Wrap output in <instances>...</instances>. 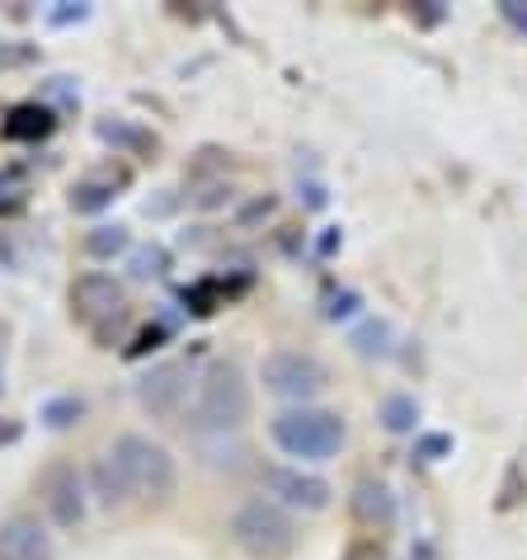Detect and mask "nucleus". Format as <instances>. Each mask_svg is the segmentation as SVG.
Instances as JSON below:
<instances>
[{
	"label": "nucleus",
	"mask_w": 527,
	"mask_h": 560,
	"mask_svg": "<svg viewBox=\"0 0 527 560\" xmlns=\"http://www.w3.org/2000/svg\"><path fill=\"white\" fill-rule=\"evenodd\" d=\"M349 509H353V518H359L363 527H391L396 523V494L377 476H363L359 486H353Z\"/></svg>",
	"instance_id": "9b49d317"
},
{
	"label": "nucleus",
	"mask_w": 527,
	"mask_h": 560,
	"mask_svg": "<svg viewBox=\"0 0 527 560\" xmlns=\"http://www.w3.org/2000/svg\"><path fill=\"white\" fill-rule=\"evenodd\" d=\"M344 560H382V541L377 537H359V541H353V547L344 551Z\"/></svg>",
	"instance_id": "a211bd4d"
},
{
	"label": "nucleus",
	"mask_w": 527,
	"mask_h": 560,
	"mask_svg": "<svg viewBox=\"0 0 527 560\" xmlns=\"http://www.w3.org/2000/svg\"><path fill=\"white\" fill-rule=\"evenodd\" d=\"M500 14H504V20L514 24V28H523V34H527V5H523V0H504Z\"/></svg>",
	"instance_id": "aec40b11"
},
{
	"label": "nucleus",
	"mask_w": 527,
	"mask_h": 560,
	"mask_svg": "<svg viewBox=\"0 0 527 560\" xmlns=\"http://www.w3.org/2000/svg\"><path fill=\"white\" fill-rule=\"evenodd\" d=\"M447 447H453V439H447V433H433V439H424L420 443V457H429V462H438Z\"/></svg>",
	"instance_id": "6ab92c4d"
},
{
	"label": "nucleus",
	"mask_w": 527,
	"mask_h": 560,
	"mask_svg": "<svg viewBox=\"0 0 527 560\" xmlns=\"http://www.w3.org/2000/svg\"><path fill=\"white\" fill-rule=\"evenodd\" d=\"M85 250L95 255V259L122 255V250H128V226H99L95 236H85Z\"/></svg>",
	"instance_id": "2eb2a0df"
},
{
	"label": "nucleus",
	"mask_w": 527,
	"mask_h": 560,
	"mask_svg": "<svg viewBox=\"0 0 527 560\" xmlns=\"http://www.w3.org/2000/svg\"><path fill=\"white\" fill-rule=\"evenodd\" d=\"M132 264H137V269H132L137 278H151V273H161V269H165V250H161V245H156V250H142Z\"/></svg>",
	"instance_id": "f3484780"
},
{
	"label": "nucleus",
	"mask_w": 527,
	"mask_h": 560,
	"mask_svg": "<svg viewBox=\"0 0 527 560\" xmlns=\"http://www.w3.org/2000/svg\"><path fill=\"white\" fill-rule=\"evenodd\" d=\"M264 494H269L273 504H283L288 513L292 509L320 513V509H330V500H335L330 480L302 471V466H269V471H264Z\"/></svg>",
	"instance_id": "1a4fd4ad"
},
{
	"label": "nucleus",
	"mask_w": 527,
	"mask_h": 560,
	"mask_svg": "<svg viewBox=\"0 0 527 560\" xmlns=\"http://www.w3.org/2000/svg\"><path fill=\"white\" fill-rule=\"evenodd\" d=\"M259 382H264V392L278 396V400L312 406L316 396H325V386H330V368L306 349H273L259 363Z\"/></svg>",
	"instance_id": "39448f33"
},
{
	"label": "nucleus",
	"mask_w": 527,
	"mask_h": 560,
	"mask_svg": "<svg viewBox=\"0 0 527 560\" xmlns=\"http://www.w3.org/2000/svg\"><path fill=\"white\" fill-rule=\"evenodd\" d=\"M38 494H43V509L57 527H81L85 523V504H90V490H85V476L75 462H52L43 466L38 476Z\"/></svg>",
	"instance_id": "6e6552de"
},
{
	"label": "nucleus",
	"mask_w": 527,
	"mask_h": 560,
	"mask_svg": "<svg viewBox=\"0 0 527 560\" xmlns=\"http://www.w3.org/2000/svg\"><path fill=\"white\" fill-rule=\"evenodd\" d=\"M231 541L250 560H292L297 556V518L273 504L269 494H250L236 513H231Z\"/></svg>",
	"instance_id": "20e7f679"
},
{
	"label": "nucleus",
	"mask_w": 527,
	"mask_h": 560,
	"mask_svg": "<svg viewBox=\"0 0 527 560\" xmlns=\"http://www.w3.org/2000/svg\"><path fill=\"white\" fill-rule=\"evenodd\" d=\"M114 179H99V175H90V179H81V184H75V189H71V208L75 212H99V208H108V203H114Z\"/></svg>",
	"instance_id": "4468645a"
},
{
	"label": "nucleus",
	"mask_w": 527,
	"mask_h": 560,
	"mask_svg": "<svg viewBox=\"0 0 527 560\" xmlns=\"http://www.w3.org/2000/svg\"><path fill=\"white\" fill-rule=\"evenodd\" d=\"M269 439L292 462H330L344 453L349 424L339 410H325V406H288L269 419Z\"/></svg>",
	"instance_id": "f03ea898"
},
{
	"label": "nucleus",
	"mask_w": 527,
	"mask_h": 560,
	"mask_svg": "<svg viewBox=\"0 0 527 560\" xmlns=\"http://www.w3.org/2000/svg\"><path fill=\"white\" fill-rule=\"evenodd\" d=\"M382 429L386 433H414L420 429V400L406 396V392H396V396H386L382 400Z\"/></svg>",
	"instance_id": "ddd939ff"
},
{
	"label": "nucleus",
	"mask_w": 527,
	"mask_h": 560,
	"mask_svg": "<svg viewBox=\"0 0 527 560\" xmlns=\"http://www.w3.org/2000/svg\"><path fill=\"white\" fill-rule=\"evenodd\" d=\"M0 560H57L52 533L28 513H14L0 523Z\"/></svg>",
	"instance_id": "9d476101"
},
{
	"label": "nucleus",
	"mask_w": 527,
	"mask_h": 560,
	"mask_svg": "<svg viewBox=\"0 0 527 560\" xmlns=\"http://www.w3.org/2000/svg\"><path fill=\"white\" fill-rule=\"evenodd\" d=\"M250 377L236 358H212L194 382V400H189V429L194 439H216V433H236L250 419Z\"/></svg>",
	"instance_id": "f257e3e1"
},
{
	"label": "nucleus",
	"mask_w": 527,
	"mask_h": 560,
	"mask_svg": "<svg viewBox=\"0 0 527 560\" xmlns=\"http://www.w3.org/2000/svg\"><path fill=\"white\" fill-rule=\"evenodd\" d=\"M81 415H85V400H81V396H61V400H48V406H43V419H48V429H71Z\"/></svg>",
	"instance_id": "dca6fc26"
},
{
	"label": "nucleus",
	"mask_w": 527,
	"mask_h": 560,
	"mask_svg": "<svg viewBox=\"0 0 527 560\" xmlns=\"http://www.w3.org/2000/svg\"><path fill=\"white\" fill-rule=\"evenodd\" d=\"M67 298H71V316L81 325H90V330H99V325L118 320L122 311H128V292H122V283L114 273H99V269L71 278Z\"/></svg>",
	"instance_id": "0eeeda50"
},
{
	"label": "nucleus",
	"mask_w": 527,
	"mask_h": 560,
	"mask_svg": "<svg viewBox=\"0 0 527 560\" xmlns=\"http://www.w3.org/2000/svg\"><path fill=\"white\" fill-rule=\"evenodd\" d=\"M108 457H114L122 486H128V500L165 504L169 494H175V486H179L175 453H169L165 443L147 439V433H118L114 447H108Z\"/></svg>",
	"instance_id": "7ed1b4c3"
},
{
	"label": "nucleus",
	"mask_w": 527,
	"mask_h": 560,
	"mask_svg": "<svg viewBox=\"0 0 527 560\" xmlns=\"http://www.w3.org/2000/svg\"><path fill=\"white\" fill-rule=\"evenodd\" d=\"M85 490L95 494V500H99L104 509H118V504H128V486H122V476H118V466H114V457H108V453L90 462Z\"/></svg>",
	"instance_id": "f8f14e48"
},
{
	"label": "nucleus",
	"mask_w": 527,
	"mask_h": 560,
	"mask_svg": "<svg viewBox=\"0 0 527 560\" xmlns=\"http://www.w3.org/2000/svg\"><path fill=\"white\" fill-rule=\"evenodd\" d=\"M194 368L184 358H165V363H151L142 377H137V406L156 419H175L184 415V406L194 400Z\"/></svg>",
	"instance_id": "423d86ee"
},
{
	"label": "nucleus",
	"mask_w": 527,
	"mask_h": 560,
	"mask_svg": "<svg viewBox=\"0 0 527 560\" xmlns=\"http://www.w3.org/2000/svg\"><path fill=\"white\" fill-rule=\"evenodd\" d=\"M0 392H5V372H0Z\"/></svg>",
	"instance_id": "412c9836"
}]
</instances>
